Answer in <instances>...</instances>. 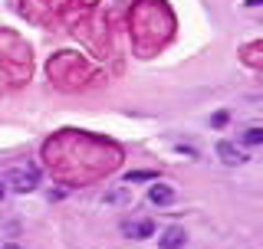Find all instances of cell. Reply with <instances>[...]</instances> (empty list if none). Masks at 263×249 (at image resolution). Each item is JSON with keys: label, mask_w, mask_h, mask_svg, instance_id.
Instances as JSON below:
<instances>
[{"label": "cell", "mask_w": 263, "mask_h": 249, "mask_svg": "<svg viewBox=\"0 0 263 249\" xmlns=\"http://www.w3.org/2000/svg\"><path fill=\"white\" fill-rule=\"evenodd\" d=\"M7 184H10L16 194H30V190H36V184H40V174L36 171H10L7 174Z\"/></svg>", "instance_id": "obj_1"}, {"label": "cell", "mask_w": 263, "mask_h": 249, "mask_svg": "<svg viewBox=\"0 0 263 249\" xmlns=\"http://www.w3.org/2000/svg\"><path fill=\"white\" fill-rule=\"evenodd\" d=\"M217 157H220L224 164H230V168H237V164L247 161V154L234 144V141H217Z\"/></svg>", "instance_id": "obj_2"}, {"label": "cell", "mask_w": 263, "mask_h": 249, "mask_svg": "<svg viewBox=\"0 0 263 249\" xmlns=\"http://www.w3.org/2000/svg\"><path fill=\"white\" fill-rule=\"evenodd\" d=\"M184 239H187L184 230H181V226H171V230H164V233H161L158 246L161 249H181V246H184Z\"/></svg>", "instance_id": "obj_3"}, {"label": "cell", "mask_w": 263, "mask_h": 249, "mask_svg": "<svg viewBox=\"0 0 263 249\" xmlns=\"http://www.w3.org/2000/svg\"><path fill=\"white\" fill-rule=\"evenodd\" d=\"M148 200H152L155 206H168V203H175V190L164 187V184H155L152 190H148Z\"/></svg>", "instance_id": "obj_4"}, {"label": "cell", "mask_w": 263, "mask_h": 249, "mask_svg": "<svg viewBox=\"0 0 263 249\" xmlns=\"http://www.w3.org/2000/svg\"><path fill=\"white\" fill-rule=\"evenodd\" d=\"M125 233L132 236V239H148L155 233V223L152 220H142V223H135V226H132V223H125Z\"/></svg>", "instance_id": "obj_5"}, {"label": "cell", "mask_w": 263, "mask_h": 249, "mask_svg": "<svg viewBox=\"0 0 263 249\" xmlns=\"http://www.w3.org/2000/svg\"><path fill=\"white\" fill-rule=\"evenodd\" d=\"M240 141L247 148H257V144H263V128H247L243 135H240Z\"/></svg>", "instance_id": "obj_6"}, {"label": "cell", "mask_w": 263, "mask_h": 249, "mask_svg": "<svg viewBox=\"0 0 263 249\" xmlns=\"http://www.w3.org/2000/svg\"><path fill=\"white\" fill-rule=\"evenodd\" d=\"M142 180H155V171H132V174H125V184H142Z\"/></svg>", "instance_id": "obj_7"}, {"label": "cell", "mask_w": 263, "mask_h": 249, "mask_svg": "<svg viewBox=\"0 0 263 249\" xmlns=\"http://www.w3.org/2000/svg\"><path fill=\"white\" fill-rule=\"evenodd\" d=\"M105 203H122V200H128V190L125 187H119V190H109V194L102 197Z\"/></svg>", "instance_id": "obj_8"}, {"label": "cell", "mask_w": 263, "mask_h": 249, "mask_svg": "<svg viewBox=\"0 0 263 249\" xmlns=\"http://www.w3.org/2000/svg\"><path fill=\"white\" fill-rule=\"evenodd\" d=\"M211 125H214V128H220V125H227V112H217V115L211 118Z\"/></svg>", "instance_id": "obj_9"}, {"label": "cell", "mask_w": 263, "mask_h": 249, "mask_svg": "<svg viewBox=\"0 0 263 249\" xmlns=\"http://www.w3.org/2000/svg\"><path fill=\"white\" fill-rule=\"evenodd\" d=\"M178 151L187 154V157H197V151H194V148H187V144H178Z\"/></svg>", "instance_id": "obj_10"}, {"label": "cell", "mask_w": 263, "mask_h": 249, "mask_svg": "<svg viewBox=\"0 0 263 249\" xmlns=\"http://www.w3.org/2000/svg\"><path fill=\"white\" fill-rule=\"evenodd\" d=\"M263 4V0H247V7H260Z\"/></svg>", "instance_id": "obj_11"}, {"label": "cell", "mask_w": 263, "mask_h": 249, "mask_svg": "<svg viewBox=\"0 0 263 249\" xmlns=\"http://www.w3.org/2000/svg\"><path fill=\"white\" fill-rule=\"evenodd\" d=\"M4 194H7V187H4V184H0V200H4Z\"/></svg>", "instance_id": "obj_12"}, {"label": "cell", "mask_w": 263, "mask_h": 249, "mask_svg": "<svg viewBox=\"0 0 263 249\" xmlns=\"http://www.w3.org/2000/svg\"><path fill=\"white\" fill-rule=\"evenodd\" d=\"M4 249H20V246H13V243H10V246H4Z\"/></svg>", "instance_id": "obj_13"}]
</instances>
